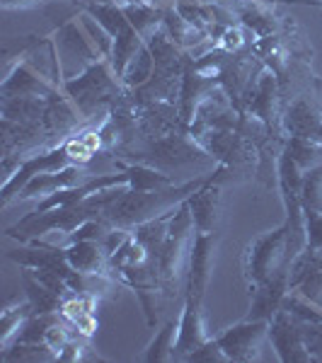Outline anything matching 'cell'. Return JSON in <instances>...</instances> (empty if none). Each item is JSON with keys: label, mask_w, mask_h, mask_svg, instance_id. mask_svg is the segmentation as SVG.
I'll list each match as a JSON object with an SVG mask.
<instances>
[{"label": "cell", "mask_w": 322, "mask_h": 363, "mask_svg": "<svg viewBox=\"0 0 322 363\" xmlns=\"http://www.w3.org/2000/svg\"><path fill=\"white\" fill-rule=\"evenodd\" d=\"M269 342L277 351L281 363H313L310 359L306 342H303L301 327L294 315H289L284 308L269 322Z\"/></svg>", "instance_id": "obj_7"}, {"label": "cell", "mask_w": 322, "mask_h": 363, "mask_svg": "<svg viewBox=\"0 0 322 363\" xmlns=\"http://www.w3.org/2000/svg\"><path fill=\"white\" fill-rule=\"evenodd\" d=\"M83 13L90 15L99 27H104V32L112 39L131 29V22L119 3H83Z\"/></svg>", "instance_id": "obj_18"}, {"label": "cell", "mask_w": 322, "mask_h": 363, "mask_svg": "<svg viewBox=\"0 0 322 363\" xmlns=\"http://www.w3.org/2000/svg\"><path fill=\"white\" fill-rule=\"evenodd\" d=\"M209 174H201V177L184 182V184H170L162 186V189H150V191H138L124 184L119 189V194L107 203V208L102 211L99 218H104L112 228L131 230L138 223H145V220L155 218V216L165 213V211L174 208L177 203H182L191 191H196L209 179Z\"/></svg>", "instance_id": "obj_1"}, {"label": "cell", "mask_w": 322, "mask_h": 363, "mask_svg": "<svg viewBox=\"0 0 322 363\" xmlns=\"http://www.w3.org/2000/svg\"><path fill=\"white\" fill-rule=\"evenodd\" d=\"M226 177V167L218 165L209 174V179L187 196V206L191 211L196 233H216L218 223V203H221V179Z\"/></svg>", "instance_id": "obj_9"}, {"label": "cell", "mask_w": 322, "mask_h": 363, "mask_svg": "<svg viewBox=\"0 0 322 363\" xmlns=\"http://www.w3.org/2000/svg\"><path fill=\"white\" fill-rule=\"evenodd\" d=\"M162 29H165L170 34V39H172L182 51H189L191 46L204 42V37H206L201 29H196L182 13H179L177 5H167L165 8V15H162Z\"/></svg>", "instance_id": "obj_17"}, {"label": "cell", "mask_w": 322, "mask_h": 363, "mask_svg": "<svg viewBox=\"0 0 322 363\" xmlns=\"http://www.w3.org/2000/svg\"><path fill=\"white\" fill-rule=\"evenodd\" d=\"M58 322V313L54 315H32L25 325L20 327L13 344H46V335Z\"/></svg>", "instance_id": "obj_25"}, {"label": "cell", "mask_w": 322, "mask_h": 363, "mask_svg": "<svg viewBox=\"0 0 322 363\" xmlns=\"http://www.w3.org/2000/svg\"><path fill=\"white\" fill-rule=\"evenodd\" d=\"M303 216H306L308 247L322 250V213L320 211H303Z\"/></svg>", "instance_id": "obj_32"}, {"label": "cell", "mask_w": 322, "mask_h": 363, "mask_svg": "<svg viewBox=\"0 0 322 363\" xmlns=\"http://www.w3.org/2000/svg\"><path fill=\"white\" fill-rule=\"evenodd\" d=\"M174 339H177V322L167 320L160 330L155 332V337L150 339L148 349L143 351L140 359L148 363H167L174 361Z\"/></svg>", "instance_id": "obj_22"}, {"label": "cell", "mask_w": 322, "mask_h": 363, "mask_svg": "<svg viewBox=\"0 0 322 363\" xmlns=\"http://www.w3.org/2000/svg\"><path fill=\"white\" fill-rule=\"evenodd\" d=\"M22 289H25V298L32 303L34 315H54L61 313L63 296H58L56 291H51L49 286H44L42 281L34 277V272L29 267H22L20 274Z\"/></svg>", "instance_id": "obj_15"}, {"label": "cell", "mask_w": 322, "mask_h": 363, "mask_svg": "<svg viewBox=\"0 0 322 363\" xmlns=\"http://www.w3.org/2000/svg\"><path fill=\"white\" fill-rule=\"evenodd\" d=\"M3 361H56V351L49 344H10Z\"/></svg>", "instance_id": "obj_28"}, {"label": "cell", "mask_w": 322, "mask_h": 363, "mask_svg": "<svg viewBox=\"0 0 322 363\" xmlns=\"http://www.w3.org/2000/svg\"><path fill=\"white\" fill-rule=\"evenodd\" d=\"M63 92L73 99L85 121H90L97 112L109 114V109L126 95V87L116 78L109 58H104V61L83 68V73L75 78L63 80Z\"/></svg>", "instance_id": "obj_2"}, {"label": "cell", "mask_w": 322, "mask_h": 363, "mask_svg": "<svg viewBox=\"0 0 322 363\" xmlns=\"http://www.w3.org/2000/svg\"><path fill=\"white\" fill-rule=\"evenodd\" d=\"M291 291H296V294H301L303 298H308L310 303H315L318 308H322V269L306 277L296 289H291Z\"/></svg>", "instance_id": "obj_30"}, {"label": "cell", "mask_w": 322, "mask_h": 363, "mask_svg": "<svg viewBox=\"0 0 322 363\" xmlns=\"http://www.w3.org/2000/svg\"><path fill=\"white\" fill-rule=\"evenodd\" d=\"M145 46V39L140 37L136 29H126L124 34H119V37L114 39V46H112V56H109V63H112L116 78L121 80V75H124V70L128 63L133 61V56L138 54L140 49Z\"/></svg>", "instance_id": "obj_21"}, {"label": "cell", "mask_w": 322, "mask_h": 363, "mask_svg": "<svg viewBox=\"0 0 322 363\" xmlns=\"http://www.w3.org/2000/svg\"><path fill=\"white\" fill-rule=\"evenodd\" d=\"M238 17L243 20V25L252 29V32H255L260 39L272 37V34L277 32V27H279L277 17L269 15L267 10L257 8V5H248V8H243V10L238 13Z\"/></svg>", "instance_id": "obj_27"}, {"label": "cell", "mask_w": 322, "mask_h": 363, "mask_svg": "<svg viewBox=\"0 0 322 363\" xmlns=\"http://www.w3.org/2000/svg\"><path fill=\"white\" fill-rule=\"evenodd\" d=\"M44 0H0L5 10H15V8H34V5H42Z\"/></svg>", "instance_id": "obj_33"}, {"label": "cell", "mask_w": 322, "mask_h": 363, "mask_svg": "<svg viewBox=\"0 0 322 363\" xmlns=\"http://www.w3.org/2000/svg\"><path fill=\"white\" fill-rule=\"evenodd\" d=\"M66 250L68 264L80 274H107L112 272L109 267V255L104 252L99 240H78V242L63 245Z\"/></svg>", "instance_id": "obj_14"}, {"label": "cell", "mask_w": 322, "mask_h": 363, "mask_svg": "<svg viewBox=\"0 0 322 363\" xmlns=\"http://www.w3.org/2000/svg\"><path fill=\"white\" fill-rule=\"evenodd\" d=\"M153 70H155V61H153V54H150L148 44L133 56V61L128 63L124 75H121V83H124L126 90H136V87L145 85L150 78H153Z\"/></svg>", "instance_id": "obj_23"}, {"label": "cell", "mask_w": 322, "mask_h": 363, "mask_svg": "<svg viewBox=\"0 0 322 363\" xmlns=\"http://www.w3.org/2000/svg\"><path fill=\"white\" fill-rule=\"evenodd\" d=\"M187 361H199V363H223V361H228V359H226L223 349H221V344L216 342V337H211L209 342H204L196 351H191L189 359H187Z\"/></svg>", "instance_id": "obj_31"}, {"label": "cell", "mask_w": 322, "mask_h": 363, "mask_svg": "<svg viewBox=\"0 0 322 363\" xmlns=\"http://www.w3.org/2000/svg\"><path fill=\"white\" fill-rule=\"evenodd\" d=\"M301 206L303 211H320L322 213V162L303 172Z\"/></svg>", "instance_id": "obj_26"}, {"label": "cell", "mask_w": 322, "mask_h": 363, "mask_svg": "<svg viewBox=\"0 0 322 363\" xmlns=\"http://www.w3.org/2000/svg\"><path fill=\"white\" fill-rule=\"evenodd\" d=\"M284 150L294 157V162L303 169V172L315 165H320V160H322V145H320V140H313V138L291 136L284 143Z\"/></svg>", "instance_id": "obj_24"}, {"label": "cell", "mask_w": 322, "mask_h": 363, "mask_svg": "<svg viewBox=\"0 0 322 363\" xmlns=\"http://www.w3.org/2000/svg\"><path fill=\"white\" fill-rule=\"evenodd\" d=\"M218 233H196L189 245V272H187V294L194 301L204 303V294L209 289L211 269H213V250Z\"/></svg>", "instance_id": "obj_8"}, {"label": "cell", "mask_w": 322, "mask_h": 363, "mask_svg": "<svg viewBox=\"0 0 322 363\" xmlns=\"http://www.w3.org/2000/svg\"><path fill=\"white\" fill-rule=\"evenodd\" d=\"M269 337V322L267 320H248L245 318L238 325L228 327L226 332H221L216 337V342L221 344L228 361L235 363H250L260 359V347L262 342Z\"/></svg>", "instance_id": "obj_6"}, {"label": "cell", "mask_w": 322, "mask_h": 363, "mask_svg": "<svg viewBox=\"0 0 322 363\" xmlns=\"http://www.w3.org/2000/svg\"><path fill=\"white\" fill-rule=\"evenodd\" d=\"M318 140H320V145H322V128H320V136H318Z\"/></svg>", "instance_id": "obj_35"}, {"label": "cell", "mask_w": 322, "mask_h": 363, "mask_svg": "<svg viewBox=\"0 0 322 363\" xmlns=\"http://www.w3.org/2000/svg\"><path fill=\"white\" fill-rule=\"evenodd\" d=\"M114 167L119 172H124L128 177V186L138 191H150V189H162V186L174 184V179L167 172L143 162H124V160H114Z\"/></svg>", "instance_id": "obj_16"}, {"label": "cell", "mask_w": 322, "mask_h": 363, "mask_svg": "<svg viewBox=\"0 0 322 363\" xmlns=\"http://www.w3.org/2000/svg\"><path fill=\"white\" fill-rule=\"evenodd\" d=\"M284 267H289V262H286V225L281 223L248 245L245 277L250 284H262Z\"/></svg>", "instance_id": "obj_3"}, {"label": "cell", "mask_w": 322, "mask_h": 363, "mask_svg": "<svg viewBox=\"0 0 322 363\" xmlns=\"http://www.w3.org/2000/svg\"><path fill=\"white\" fill-rule=\"evenodd\" d=\"M44 3H58V0H44ZM63 3H68V0H63ZM75 3H78V0H75ZM85 3V0H83Z\"/></svg>", "instance_id": "obj_34"}, {"label": "cell", "mask_w": 322, "mask_h": 363, "mask_svg": "<svg viewBox=\"0 0 322 363\" xmlns=\"http://www.w3.org/2000/svg\"><path fill=\"white\" fill-rule=\"evenodd\" d=\"M286 294H289V267L279 269L274 277L262 284H250V313L248 320H267L272 322L274 315L281 310Z\"/></svg>", "instance_id": "obj_10"}, {"label": "cell", "mask_w": 322, "mask_h": 363, "mask_svg": "<svg viewBox=\"0 0 322 363\" xmlns=\"http://www.w3.org/2000/svg\"><path fill=\"white\" fill-rule=\"evenodd\" d=\"M121 8H124V15L128 17L131 27L136 29L143 39H148L150 34L162 27L165 8H160V5H153V3H148V0H143V3H126V5H121Z\"/></svg>", "instance_id": "obj_19"}, {"label": "cell", "mask_w": 322, "mask_h": 363, "mask_svg": "<svg viewBox=\"0 0 322 363\" xmlns=\"http://www.w3.org/2000/svg\"><path fill=\"white\" fill-rule=\"evenodd\" d=\"M303 342L313 361H322V320L320 322H298Z\"/></svg>", "instance_id": "obj_29"}, {"label": "cell", "mask_w": 322, "mask_h": 363, "mask_svg": "<svg viewBox=\"0 0 322 363\" xmlns=\"http://www.w3.org/2000/svg\"><path fill=\"white\" fill-rule=\"evenodd\" d=\"M211 335L206 332L201 303L184 296V308L177 320V339H174V361H187L191 351H196L204 342H209Z\"/></svg>", "instance_id": "obj_11"}, {"label": "cell", "mask_w": 322, "mask_h": 363, "mask_svg": "<svg viewBox=\"0 0 322 363\" xmlns=\"http://www.w3.org/2000/svg\"><path fill=\"white\" fill-rule=\"evenodd\" d=\"M320 8H322V0H320Z\"/></svg>", "instance_id": "obj_36"}, {"label": "cell", "mask_w": 322, "mask_h": 363, "mask_svg": "<svg viewBox=\"0 0 322 363\" xmlns=\"http://www.w3.org/2000/svg\"><path fill=\"white\" fill-rule=\"evenodd\" d=\"M68 165H78V162L70 157L68 148H66V140H61V143L54 145L51 150H44V153L22 157L20 167L15 169L13 177L3 182L0 203H3V206H8L13 199H17V194L22 191V186H25L32 177H37V174L56 172V169H63V167H68Z\"/></svg>", "instance_id": "obj_5"}, {"label": "cell", "mask_w": 322, "mask_h": 363, "mask_svg": "<svg viewBox=\"0 0 322 363\" xmlns=\"http://www.w3.org/2000/svg\"><path fill=\"white\" fill-rule=\"evenodd\" d=\"M32 315H34V310L27 298L22 303L20 301L8 303V306L3 308V313H0V344H3V349H8L10 344L15 342L20 327L25 325Z\"/></svg>", "instance_id": "obj_20"}, {"label": "cell", "mask_w": 322, "mask_h": 363, "mask_svg": "<svg viewBox=\"0 0 322 363\" xmlns=\"http://www.w3.org/2000/svg\"><path fill=\"white\" fill-rule=\"evenodd\" d=\"M32 51L8 70L3 85H0L3 97H51L61 92L63 85L49 78V73L42 70V63L37 66V61H32Z\"/></svg>", "instance_id": "obj_4"}, {"label": "cell", "mask_w": 322, "mask_h": 363, "mask_svg": "<svg viewBox=\"0 0 322 363\" xmlns=\"http://www.w3.org/2000/svg\"><path fill=\"white\" fill-rule=\"evenodd\" d=\"M83 182H87L83 165H68L63 169H56V172H42V174L32 177L25 186H22V191L17 194V201L51 196V194H56V191H61V189H68V186L83 184Z\"/></svg>", "instance_id": "obj_13"}, {"label": "cell", "mask_w": 322, "mask_h": 363, "mask_svg": "<svg viewBox=\"0 0 322 363\" xmlns=\"http://www.w3.org/2000/svg\"><path fill=\"white\" fill-rule=\"evenodd\" d=\"M281 126L289 136L318 140L322 128V107L318 104V99L310 95H298L286 107L284 116H281Z\"/></svg>", "instance_id": "obj_12"}]
</instances>
